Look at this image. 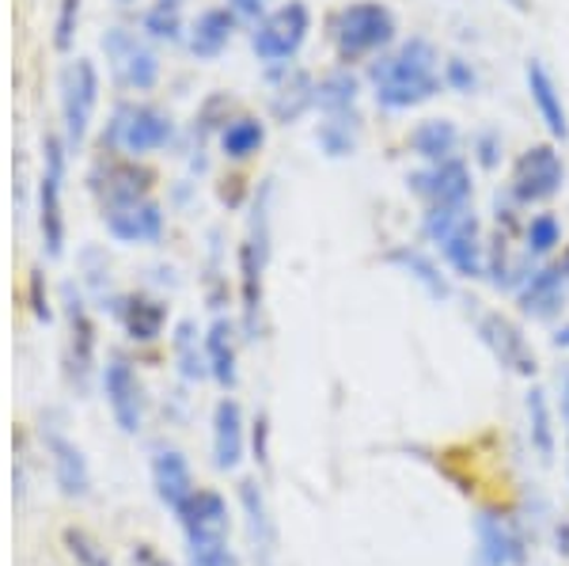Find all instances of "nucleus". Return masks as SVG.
<instances>
[{
    "mask_svg": "<svg viewBox=\"0 0 569 566\" xmlns=\"http://www.w3.org/2000/svg\"><path fill=\"white\" fill-rule=\"evenodd\" d=\"M376 103L383 111H415L429 103L445 88V69H440V50L429 39H407L399 50L380 53L369 69Z\"/></svg>",
    "mask_w": 569,
    "mask_h": 566,
    "instance_id": "f257e3e1",
    "label": "nucleus"
},
{
    "mask_svg": "<svg viewBox=\"0 0 569 566\" xmlns=\"http://www.w3.org/2000/svg\"><path fill=\"white\" fill-rule=\"evenodd\" d=\"M429 244H437L445 262L460 278H482L486 274V244L482 225L471 206H433L421 217Z\"/></svg>",
    "mask_w": 569,
    "mask_h": 566,
    "instance_id": "f03ea898",
    "label": "nucleus"
},
{
    "mask_svg": "<svg viewBox=\"0 0 569 566\" xmlns=\"http://www.w3.org/2000/svg\"><path fill=\"white\" fill-rule=\"evenodd\" d=\"M395 31H399V20H395V12L388 4H380V0H353L330 23L335 50L346 66L372 58V53H383L395 42Z\"/></svg>",
    "mask_w": 569,
    "mask_h": 566,
    "instance_id": "7ed1b4c3",
    "label": "nucleus"
},
{
    "mask_svg": "<svg viewBox=\"0 0 569 566\" xmlns=\"http://www.w3.org/2000/svg\"><path fill=\"white\" fill-rule=\"evenodd\" d=\"M187 533V552L194 566H240L228 547V502L217 490H194L179 514Z\"/></svg>",
    "mask_w": 569,
    "mask_h": 566,
    "instance_id": "20e7f679",
    "label": "nucleus"
},
{
    "mask_svg": "<svg viewBox=\"0 0 569 566\" xmlns=\"http://www.w3.org/2000/svg\"><path fill=\"white\" fill-rule=\"evenodd\" d=\"M270 259V187H262V198L251 209L247 240L240 244V281H243V331L254 335V319L262 308V270Z\"/></svg>",
    "mask_w": 569,
    "mask_h": 566,
    "instance_id": "39448f33",
    "label": "nucleus"
},
{
    "mask_svg": "<svg viewBox=\"0 0 569 566\" xmlns=\"http://www.w3.org/2000/svg\"><path fill=\"white\" fill-rule=\"evenodd\" d=\"M308 31H311L308 4L305 0H289V4L273 8V12H266L262 20L254 23L251 46L270 66H289L300 53V46L308 42Z\"/></svg>",
    "mask_w": 569,
    "mask_h": 566,
    "instance_id": "423d86ee",
    "label": "nucleus"
},
{
    "mask_svg": "<svg viewBox=\"0 0 569 566\" xmlns=\"http://www.w3.org/2000/svg\"><path fill=\"white\" fill-rule=\"evenodd\" d=\"M566 187V163L558 157L555 145H531L520 152V160L512 163L509 195L520 206H539L550 202L558 190Z\"/></svg>",
    "mask_w": 569,
    "mask_h": 566,
    "instance_id": "0eeeda50",
    "label": "nucleus"
},
{
    "mask_svg": "<svg viewBox=\"0 0 569 566\" xmlns=\"http://www.w3.org/2000/svg\"><path fill=\"white\" fill-rule=\"evenodd\" d=\"M171 133H176V126H171V118L163 111L144 107V103H126L114 111V122H110V130H107V141L118 145V149H126V152H133V157H141V152L163 149V145L171 141Z\"/></svg>",
    "mask_w": 569,
    "mask_h": 566,
    "instance_id": "6e6552de",
    "label": "nucleus"
},
{
    "mask_svg": "<svg viewBox=\"0 0 569 566\" xmlns=\"http://www.w3.org/2000/svg\"><path fill=\"white\" fill-rule=\"evenodd\" d=\"M528 540L509 514L482 509L475 517V566H525Z\"/></svg>",
    "mask_w": 569,
    "mask_h": 566,
    "instance_id": "1a4fd4ad",
    "label": "nucleus"
},
{
    "mask_svg": "<svg viewBox=\"0 0 569 566\" xmlns=\"http://www.w3.org/2000/svg\"><path fill=\"white\" fill-rule=\"evenodd\" d=\"M407 187L415 190L429 209L433 206H471V195H475L471 168H467L460 157L426 163L421 171H410Z\"/></svg>",
    "mask_w": 569,
    "mask_h": 566,
    "instance_id": "9d476101",
    "label": "nucleus"
},
{
    "mask_svg": "<svg viewBox=\"0 0 569 566\" xmlns=\"http://www.w3.org/2000/svg\"><path fill=\"white\" fill-rule=\"evenodd\" d=\"M479 339H482L486 350L498 358V365H505L509 373H517V377H531V373L539 369L536 350H531L528 335L520 331V327L512 324L509 316L482 312L479 316Z\"/></svg>",
    "mask_w": 569,
    "mask_h": 566,
    "instance_id": "9b49d317",
    "label": "nucleus"
},
{
    "mask_svg": "<svg viewBox=\"0 0 569 566\" xmlns=\"http://www.w3.org/2000/svg\"><path fill=\"white\" fill-rule=\"evenodd\" d=\"M103 391H107L110 415H114V426L133 437L144 426V388L137 380L133 365L126 358H110L103 369Z\"/></svg>",
    "mask_w": 569,
    "mask_h": 566,
    "instance_id": "f8f14e48",
    "label": "nucleus"
},
{
    "mask_svg": "<svg viewBox=\"0 0 569 566\" xmlns=\"http://www.w3.org/2000/svg\"><path fill=\"white\" fill-rule=\"evenodd\" d=\"M99 99V77L96 66L80 58L77 66L66 69V80H61V107H66V130H69V145H80L88 133L91 111H96Z\"/></svg>",
    "mask_w": 569,
    "mask_h": 566,
    "instance_id": "ddd939ff",
    "label": "nucleus"
},
{
    "mask_svg": "<svg viewBox=\"0 0 569 566\" xmlns=\"http://www.w3.org/2000/svg\"><path fill=\"white\" fill-rule=\"evenodd\" d=\"M103 50H107L110 66H114L118 80H122L126 88L149 91L156 85V77H160V61H156V53L149 50V46L137 42L130 31H122V27H114V31L107 34Z\"/></svg>",
    "mask_w": 569,
    "mask_h": 566,
    "instance_id": "4468645a",
    "label": "nucleus"
},
{
    "mask_svg": "<svg viewBox=\"0 0 569 566\" xmlns=\"http://www.w3.org/2000/svg\"><path fill=\"white\" fill-rule=\"evenodd\" d=\"M107 232L118 244H156L163 236V214L144 195L122 198L107 206Z\"/></svg>",
    "mask_w": 569,
    "mask_h": 566,
    "instance_id": "2eb2a0df",
    "label": "nucleus"
},
{
    "mask_svg": "<svg viewBox=\"0 0 569 566\" xmlns=\"http://www.w3.org/2000/svg\"><path fill=\"white\" fill-rule=\"evenodd\" d=\"M42 441H46V456H50V468H53V483L61 487L66 498H88L91 490V468L80 453L77 441H69L61 430H46L42 426Z\"/></svg>",
    "mask_w": 569,
    "mask_h": 566,
    "instance_id": "dca6fc26",
    "label": "nucleus"
},
{
    "mask_svg": "<svg viewBox=\"0 0 569 566\" xmlns=\"http://www.w3.org/2000/svg\"><path fill=\"white\" fill-rule=\"evenodd\" d=\"M525 85H528L531 107H536L539 118H543L550 137H555V141H569V111H566V99H562V88H558L555 72H550L539 58H528Z\"/></svg>",
    "mask_w": 569,
    "mask_h": 566,
    "instance_id": "f3484780",
    "label": "nucleus"
},
{
    "mask_svg": "<svg viewBox=\"0 0 569 566\" xmlns=\"http://www.w3.org/2000/svg\"><path fill=\"white\" fill-rule=\"evenodd\" d=\"M566 274L562 267H536L525 278V286L517 289L520 312L531 319H555L566 305Z\"/></svg>",
    "mask_w": 569,
    "mask_h": 566,
    "instance_id": "a211bd4d",
    "label": "nucleus"
},
{
    "mask_svg": "<svg viewBox=\"0 0 569 566\" xmlns=\"http://www.w3.org/2000/svg\"><path fill=\"white\" fill-rule=\"evenodd\" d=\"M152 487H156V498L171 509V514H182L187 502L194 498V476H190V464L187 456L179 449H160L152 456Z\"/></svg>",
    "mask_w": 569,
    "mask_h": 566,
    "instance_id": "6ab92c4d",
    "label": "nucleus"
},
{
    "mask_svg": "<svg viewBox=\"0 0 569 566\" xmlns=\"http://www.w3.org/2000/svg\"><path fill=\"white\" fill-rule=\"evenodd\" d=\"M61 145H46V176H42V240L46 255H61Z\"/></svg>",
    "mask_w": 569,
    "mask_h": 566,
    "instance_id": "aec40b11",
    "label": "nucleus"
},
{
    "mask_svg": "<svg viewBox=\"0 0 569 566\" xmlns=\"http://www.w3.org/2000/svg\"><path fill=\"white\" fill-rule=\"evenodd\" d=\"M243 460V410L236 399H220L213 410V464L220 471H236Z\"/></svg>",
    "mask_w": 569,
    "mask_h": 566,
    "instance_id": "412c9836",
    "label": "nucleus"
},
{
    "mask_svg": "<svg viewBox=\"0 0 569 566\" xmlns=\"http://www.w3.org/2000/svg\"><path fill=\"white\" fill-rule=\"evenodd\" d=\"M240 506L247 514V533H251V547H254V563L259 566H273V555H278V533H273V522L266 514V498L259 490V483H240Z\"/></svg>",
    "mask_w": 569,
    "mask_h": 566,
    "instance_id": "4be33fe9",
    "label": "nucleus"
},
{
    "mask_svg": "<svg viewBox=\"0 0 569 566\" xmlns=\"http://www.w3.org/2000/svg\"><path fill=\"white\" fill-rule=\"evenodd\" d=\"M388 262L391 267H399L407 278H415L418 286L426 289V297L437 300V305H445V300L452 297V281H448V274L440 270L426 251L410 248V244H399V248L388 251Z\"/></svg>",
    "mask_w": 569,
    "mask_h": 566,
    "instance_id": "5701e85b",
    "label": "nucleus"
},
{
    "mask_svg": "<svg viewBox=\"0 0 569 566\" xmlns=\"http://www.w3.org/2000/svg\"><path fill=\"white\" fill-rule=\"evenodd\" d=\"M410 152L426 163H440V160H452L456 149H460V126L452 118H426L418 122L415 130L407 137Z\"/></svg>",
    "mask_w": 569,
    "mask_h": 566,
    "instance_id": "b1692460",
    "label": "nucleus"
},
{
    "mask_svg": "<svg viewBox=\"0 0 569 566\" xmlns=\"http://www.w3.org/2000/svg\"><path fill=\"white\" fill-rule=\"evenodd\" d=\"M357 77L350 69H335L319 80L316 88V107L323 111L327 118H357Z\"/></svg>",
    "mask_w": 569,
    "mask_h": 566,
    "instance_id": "393cba45",
    "label": "nucleus"
},
{
    "mask_svg": "<svg viewBox=\"0 0 569 566\" xmlns=\"http://www.w3.org/2000/svg\"><path fill=\"white\" fill-rule=\"evenodd\" d=\"M316 88L319 85L308 77V72L289 69V72H284V80L278 85V91H273V115H278L284 126L297 122L300 115L316 107Z\"/></svg>",
    "mask_w": 569,
    "mask_h": 566,
    "instance_id": "a878e982",
    "label": "nucleus"
},
{
    "mask_svg": "<svg viewBox=\"0 0 569 566\" xmlns=\"http://www.w3.org/2000/svg\"><path fill=\"white\" fill-rule=\"evenodd\" d=\"M232 324L228 319H217L206 335V358H209V377L217 380L220 388H236V339H232Z\"/></svg>",
    "mask_w": 569,
    "mask_h": 566,
    "instance_id": "bb28decb",
    "label": "nucleus"
},
{
    "mask_svg": "<svg viewBox=\"0 0 569 566\" xmlns=\"http://www.w3.org/2000/svg\"><path fill=\"white\" fill-rule=\"evenodd\" d=\"M118 319L126 324L130 339L152 342L156 335L163 331V324H168V308H163L160 300H149V297H126L122 305H118Z\"/></svg>",
    "mask_w": 569,
    "mask_h": 566,
    "instance_id": "cd10ccee",
    "label": "nucleus"
},
{
    "mask_svg": "<svg viewBox=\"0 0 569 566\" xmlns=\"http://www.w3.org/2000/svg\"><path fill=\"white\" fill-rule=\"evenodd\" d=\"M232 27H236V16L228 8H209V12L198 16L194 31H190V50L198 58H217L220 50L232 39Z\"/></svg>",
    "mask_w": 569,
    "mask_h": 566,
    "instance_id": "c85d7f7f",
    "label": "nucleus"
},
{
    "mask_svg": "<svg viewBox=\"0 0 569 566\" xmlns=\"http://www.w3.org/2000/svg\"><path fill=\"white\" fill-rule=\"evenodd\" d=\"M528 437H531V449L543 464L555 460V415H550V399L543 388H531L528 391Z\"/></svg>",
    "mask_w": 569,
    "mask_h": 566,
    "instance_id": "c756f323",
    "label": "nucleus"
},
{
    "mask_svg": "<svg viewBox=\"0 0 569 566\" xmlns=\"http://www.w3.org/2000/svg\"><path fill=\"white\" fill-rule=\"evenodd\" d=\"M262 141H266V126L259 118H236V122H228L224 133H220V149L232 160L254 157V152L262 149Z\"/></svg>",
    "mask_w": 569,
    "mask_h": 566,
    "instance_id": "7c9ffc66",
    "label": "nucleus"
},
{
    "mask_svg": "<svg viewBox=\"0 0 569 566\" xmlns=\"http://www.w3.org/2000/svg\"><path fill=\"white\" fill-rule=\"evenodd\" d=\"M357 122H361V118H327L323 115V122H319V130H316V145L327 152L330 160L353 157L357 152Z\"/></svg>",
    "mask_w": 569,
    "mask_h": 566,
    "instance_id": "2f4dec72",
    "label": "nucleus"
},
{
    "mask_svg": "<svg viewBox=\"0 0 569 566\" xmlns=\"http://www.w3.org/2000/svg\"><path fill=\"white\" fill-rule=\"evenodd\" d=\"M176 358H179V373L187 380H201L209 377V358H206V346H198V331L190 319H182L176 327Z\"/></svg>",
    "mask_w": 569,
    "mask_h": 566,
    "instance_id": "473e14b6",
    "label": "nucleus"
},
{
    "mask_svg": "<svg viewBox=\"0 0 569 566\" xmlns=\"http://www.w3.org/2000/svg\"><path fill=\"white\" fill-rule=\"evenodd\" d=\"M558 244H562V221L555 214H536L525 225V255L531 259H547Z\"/></svg>",
    "mask_w": 569,
    "mask_h": 566,
    "instance_id": "72a5a7b5",
    "label": "nucleus"
},
{
    "mask_svg": "<svg viewBox=\"0 0 569 566\" xmlns=\"http://www.w3.org/2000/svg\"><path fill=\"white\" fill-rule=\"evenodd\" d=\"M69 324H72V369H80V377H88L96 339H91V324L80 300H69Z\"/></svg>",
    "mask_w": 569,
    "mask_h": 566,
    "instance_id": "f704fd0d",
    "label": "nucleus"
},
{
    "mask_svg": "<svg viewBox=\"0 0 569 566\" xmlns=\"http://www.w3.org/2000/svg\"><path fill=\"white\" fill-rule=\"evenodd\" d=\"M66 547L80 566H114L107 555V547L91 533H84V528H66Z\"/></svg>",
    "mask_w": 569,
    "mask_h": 566,
    "instance_id": "c9c22d12",
    "label": "nucleus"
},
{
    "mask_svg": "<svg viewBox=\"0 0 569 566\" xmlns=\"http://www.w3.org/2000/svg\"><path fill=\"white\" fill-rule=\"evenodd\" d=\"M144 27L156 34V39H179V0H160L149 16H144Z\"/></svg>",
    "mask_w": 569,
    "mask_h": 566,
    "instance_id": "e433bc0d",
    "label": "nucleus"
},
{
    "mask_svg": "<svg viewBox=\"0 0 569 566\" xmlns=\"http://www.w3.org/2000/svg\"><path fill=\"white\" fill-rule=\"evenodd\" d=\"M445 88L460 91V96H471V91L479 88V72H475L471 61H463V58L445 61Z\"/></svg>",
    "mask_w": 569,
    "mask_h": 566,
    "instance_id": "4c0bfd02",
    "label": "nucleus"
},
{
    "mask_svg": "<svg viewBox=\"0 0 569 566\" xmlns=\"http://www.w3.org/2000/svg\"><path fill=\"white\" fill-rule=\"evenodd\" d=\"M471 149H475V160H479L482 168H498L501 152H505V137L498 130H479L471 141Z\"/></svg>",
    "mask_w": 569,
    "mask_h": 566,
    "instance_id": "58836bf2",
    "label": "nucleus"
},
{
    "mask_svg": "<svg viewBox=\"0 0 569 566\" xmlns=\"http://www.w3.org/2000/svg\"><path fill=\"white\" fill-rule=\"evenodd\" d=\"M80 16V0H61V16H58V46L66 50L72 42V27H77Z\"/></svg>",
    "mask_w": 569,
    "mask_h": 566,
    "instance_id": "ea45409f",
    "label": "nucleus"
},
{
    "mask_svg": "<svg viewBox=\"0 0 569 566\" xmlns=\"http://www.w3.org/2000/svg\"><path fill=\"white\" fill-rule=\"evenodd\" d=\"M228 12H232L236 20L259 23L266 16V4H262V0H232V4H228Z\"/></svg>",
    "mask_w": 569,
    "mask_h": 566,
    "instance_id": "a19ab883",
    "label": "nucleus"
},
{
    "mask_svg": "<svg viewBox=\"0 0 569 566\" xmlns=\"http://www.w3.org/2000/svg\"><path fill=\"white\" fill-rule=\"evenodd\" d=\"M133 566H168V563H163L160 555L152 552V547H144V544H141V547L133 552Z\"/></svg>",
    "mask_w": 569,
    "mask_h": 566,
    "instance_id": "79ce46f5",
    "label": "nucleus"
},
{
    "mask_svg": "<svg viewBox=\"0 0 569 566\" xmlns=\"http://www.w3.org/2000/svg\"><path fill=\"white\" fill-rule=\"evenodd\" d=\"M558 396H562V418L569 423V369L558 373Z\"/></svg>",
    "mask_w": 569,
    "mask_h": 566,
    "instance_id": "37998d69",
    "label": "nucleus"
},
{
    "mask_svg": "<svg viewBox=\"0 0 569 566\" xmlns=\"http://www.w3.org/2000/svg\"><path fill=\"white\" fill-rule=\"evenodd\" d=\"M254 453H259V460H266V423L262 418L254 423Z\"/></svg>",
    "mask_w": 569,
    "mask_h": 566,
    "instance_id": "c03bdc74",
    "label": "nucleus"
},
{
    "mask_svg": "<svg viewBox=\"0 0 569 566\" xmlns=\"http://www.w3.org/2000/svg\"><path fill=\"white\" fill-rule=\"evenodd\" d=\"M555 346H562V350H569V324H562L555 331Z\"/></svg>",
    "mask_w": 569,
    "mask_h": 566,
    "instance_id": "a18cd8bd",
    "label": "nucleus"
},
{
    "mask_svg": "<svg viewBox=\"0 0 569 566\" xmlns=\"http://www.w3.org/2000/svg\"><path fill=\"white\" fill-rule=\"evenodd\" d=\"M512 8H517V12H528V0H509Z\"/></svg>",
    "mask_w": 569,
    "mask_h": 566,
    "instance_id": "49530a36",
    "label": "nucleus"
},
{
    "mask_svg": "<svg viewBox=\"0 0 569 566\" xmlns=\"http://www.w3.org/2000/svg\"><path fill=\"white\" fill-rule=\"evenodd\" d=\"M558 267H562V274H566V281H569V251L562 255V262H558Z\"/></svg>",
    "mask_w": 569,
    "mask_h": 566,
    "instance_id": "de8ad7c7",
    "label": "nucleus"
}]
</instances>
